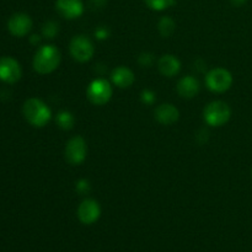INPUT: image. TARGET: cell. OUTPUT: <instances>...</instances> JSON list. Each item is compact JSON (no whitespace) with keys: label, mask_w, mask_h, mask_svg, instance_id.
<instances>
[{"label":"cell","mask_w":252,"mask_h":252,"mask_svg":"<svg viewBox=\"0 0 252 252\" xmlns=\"http://www.w3.org/2000/svg\"><path fill=\"white\" fill-rule=\"evenodd\" d=\"M61 63V52L53 44H46L37 49L33 57V69L38 74H51Z\"/></svg>","instance_id":"obj_1"},{"label":"cell","mask_w":252,"mask_h":252,"mask_svg":"<svg viewBox=\"0 0 252 252\" xmlns=\"http://www.w3.org/2000/svg\"><path fill=\"white\" fill-rule=\"evenodd\" d=\"M22 113L27 122L36 128H42L47 126V123L52 118L51 108L37 97H31L25 101Z\"/></svg>","instance_id":"obj_2"},{"label":"cell","mask_w":252,"mask_h":252,"mask_svg":"<svg viewBox=\"0 0 252 252\" xmlns=\"http://www.w3.org/2000/svg\"><path fill=\"white\" fill-rule=\"evenodd\" d=\"M204 121L212 127H220L228 123L231 117V110L228 103L223 101H213L204 108Z\"/></svg>","instance_id":"obj_3"},{"label":"cell","mask_w":252,"mask_h":252,"mask_svg":"<svg viewBox=\"0 0 252 252\" xmlns=\"http://www.w3.org/2000/svg\"><path fill=\"white\" fill-rule=\"evenodd\" d=\"M206 85L213 93H225L233 85V75L224 68H214L207 73Z\"/></svg>","instance_id":"obj_4"},{"label":"cell","mask_w":252,"mask_h":252,"mask_svg":"<svg viewBox=\"0 0 252 252\" xmlns=\"http://www.w3.org/2000/svg\"><path fill=\"white\" fill-rule=\"evenodd\" d=\"M112 86L105 79H95L89 84L86 95L91 103L96 106L106 105L112 97Z\"/></svg>","instance_id":"obj_5"},{"label":"cell","mask_w":252,"mask_h":252,"mask_svg":"<svg viewBox=\"0 0 252 252\" xmlns=\"http://www.w3.org/2000/svg\"><path fill=\"white\" fill-rule=\"evenodd\" d=\"M69 49H70L71 57L80 63L89 62L95 53V47H94L93 42L84 34L74 36L69 44Z\"/></svg>","instance_id":"obj_6"},{"label":"cell","mask_w":252,"mask_h":252,"mask_svg":"<svg viewBox=\"0 0 252 252\" xmlns=\"http://www.w3.org/2000/svg\"><path fill=\"white\" fill-rule=\"evenodd\" d=\"M86 154H88V145L85 139L80 135L73 137L68 140L64 150L65 160L70 165H80L85 161Z\"/></svg>","instance_id":"obj_7"},{"label":"cell","mask_w":252,"mask_h":252,"mask_svg":"<svg viewBox=\"0 0 252 252\" xmlns=\"http://www.w3.org/2000/svg\"><path fill=\"white\" fill-rule=\"evenodd\" d=\"M22 69L19 62L12 57L0 58V80L6 84H15L21 79Z\"/></svg>","instance_id":"obj_8"},{"label":"cell","mask_w":252,"mask_h":252,"mask_svg":"<svg viewBox=\"0 0 252 252\" xmlns=\"http://www.w3.org/2000/svg\"><path fill=\"white\" fill-rule=\"evenodd\" d=\"M101 216V207L97 201L93 198H86L79 204L78 218L85 225L96 223Z\"/></svg>","instance_id":"obj_9"},{"label":"cell","mask_w":252,"mask_h":252,"mask_svg":"<svg viewBox=\"0 0 252 252\" xmlns=\"http://www.w3.org/2000/svg\"><path fill=\"white\" fill-rule=\"evenodd\" d=\"M32 19L25 12H16L7 21V30L15 37H24L30 33L32 29Z\"/></svg>","instance_id":"obj_10"},{"label":"cell","mask_w":252,"mask_h":252,"mask_svg":"<svg viewBox=\"0 0 252 252\" xmlns=\"http://www.w3.org/2000/svg\"><path fill=\"white\" fill-rule=\"evenodd\" d=\"M56 9L64 19H78L84 12V4L81 0H57Z\"/></svg>","instance_id":"obj_11"},{"label":"cell","mask_w":252,"mask_h":252,"mask_svg":"<svg viewBox=\"0 0 252 252\" xmlns=\"http://www.w3.org/2000/svg\"><path fill=\"white\" fill-rule=\"evenodd\" d=\"M180 118V112L172 103H162L155 110V120L165 126L174 125Z\"/></svg>","instance_id":"obj_12"},{"label":"cell","mask_w":252,"mask_h":252,"mask_svg":"<svg viewBox=\"0 0 252 252\" xmlns=\"http://www.w3.org/2000/svg\"><path fill=\"white\" fill-rule=\"evenodd\" d=\"M158 68L162 75L172 78V76L177 75L181 70V62L172 54H165L158 62Z\"/></svg>","instance_id":"obj_13"},{"label":"cell","mask_w":252,"mask_h":252,"mask_svg":"<svg viewBox=\"0 0 252 252\" xmlns=\"http://www.w3.org/2000/svg\"><path fill=\"white\" fill-rule=\"evenodd\" d=\"M199 89H201V85H199L198 79L192 75L184 76L177 84V93L184 98L194 97L199 93Z\"/></svg>","instance_id":"obj_14"},{"label":"cell","mask_w":252,"mask_h":252,"mask_svg":"<svg viewBox=\"0 0 252 252\" xmlns=\"http://www.w3.org/2000/svg\"><path fill=\"white\" fill-rule=\"evenodd\" d=\"M111 79L116 86L121 89H127L130 88L134 83V74L129 68L121 65L113 69L111 73Z\"/></svg>","instance_id":"obj_15"},{"label":"cell","mask_w":252,"mask_h":252,"mask_svg":"<svg viewBox=\"0 0 252 252\" xmlns=\"http://www.w3.org/2000/svg\"><path fill=\"white\" fill-rule=\"evenodd\" d=\"M56 122L59 128L64 130H69L74 127L75 125V117L69 111H61L58 115L56 116Z\"/></svg>","instance_id":"obj_16"},{"label":"cell","mask_w":252,"mask_h":252,"mask_svg":"<svg viewBox=\"0 0 252 252\" xmlns=\"http://www.w3.org/2000/svg\"><path fill=\"white\" fill-rule=\"evenodd\" d=\"M175 21L169 16H164L158 24V29H159V32L161 33V36L164 37H169L174 33L175 31Z\"/></svg>","instance_id":"obj_17"},{"label":"cell","mask_w":252,"mask_h":252,"mask_svg":"<svg viewBox=\"0 0 252 252\" xmlns=\"http://www.w3.org/2000/svg\"><path fill=\"white\" fill-rule=\"evenodd\" d=\"M145 4L155 11H162L175 4V0H145Z\"/></svg>","instance_id":"obj_18"},{"label":"cell","mask_w":252,"mask_h":252,"mask_svg":"<svg viewBox=\"0 0 252 252\" xmlns=\"http://www.w3.org/2000/svg\"><path fill=\"white\" fill-rule=\"evenodd\" d=\"M59 31V26L56 21H47L42 27V33L46 38H54Z\"/></svg>","instance_id":"obj_19"},{"label":"cell","mask_w":252,"mask_h":252,"mask_svg":"<svg viewBox=\"0 0 252 252\" xmlns=\"http://www.w3.org/2000/svg\"><path fill=\"white\" fill-rule=\"evenodd\" d=\"M140 98H142V101L145 105H153L155 102V94L152 90H149V89H145L140 94Z\"/></svg>","instance_id":"obj_20"},{"label":"cell","mask_w":252,"mask_h":252,"mask_svg":"<svg viewBox=\"0 0 252 252\" xmlns=\"http://www.w3.org/2000/svg\"><path fill=\"white\" fill-rule=\"evenodd\" d=\"M76 191L81 194H85L90 191V182L85 179H81L76 182Z\"/></svg>","instance_id":"obj_21"},{"label":"cell","mask_w":252,"mask_h":252,"mask_svg":"<svg viewBox=\"0 0 252 252\" xmlns=\"http://www.w3.org/2000/svg\"><path fill=\"white\" fill-rule=\"evenodd\" d=\"M138 62H139V64L142 66H150L153 64V62H154V57L150 53H142L139 56V58H138Z\"/></svg>","instance_id":"obj_22"},{"label":"cell","mask_w":252,"mask_h":252,"mask_svg":"<svg viewBox=\"0 0 252 252\" xmlns=\"http://www.w3.org/2000/svg\"><path fill=\"white\" fill-rule=\"evenodd\" d=\"M108 36H110V31H108V29H106V27H103V26L96 29L95 37L97 39H106V38H108Z\"/></svg>","instance_id":"obj_23"},{"label":"cell","mask_w":252,"mask_h":252,"mask_svg":"<svg viewBox=\"0 0 252 252\" xmlns=\"http://www.w3.org/2000/svg\"><path fill=\"white\" fill-rule=\"evenodd\" d=\"M91 2V6L93 7H102L103 5L106 4V0H90Z\"/></svg>","instance_id":"obj_24"},{"label":"cell","mask_w":252,"mask_h":252,"mask_svg":"<svg viewBox=\"0 0 252 252\" xmlns=\"http://www.w3.org/2000/svg\"><path fill=\"white\" fill-rule=\"evenodd\" d=\"M39 41H41V38H39V36H37V34H32V36L30 37V42H31L32 44H38Z\"/></svg>","instance_id":"obj_25"},{"label":"cell","mask_w":252,"mask_h":252,"mask_svg":"<svg viewBox=\"0 0 252 252\" xmlns=\"http://www.w3.org/2000/svg\"><path fill=\"white\" fill-rule=\"evenodd\" d=\"M234 5H243L244 2H246V0H231Z\"/></svg>","instance_id":"obj_26"},{"label":"cell","mask_w":252,"mask_h":252,"mask_svg":"<svg viewBox=\"0 0 252 252\" xmlns=\"http://www.w3.org/2000/svg\"><path fill=\"white\" fill-rule=\"evenodd\" d=\"M251 175H252V171H251Z\"/></svg>","instance_id":"obj_27"}]
</instances>
